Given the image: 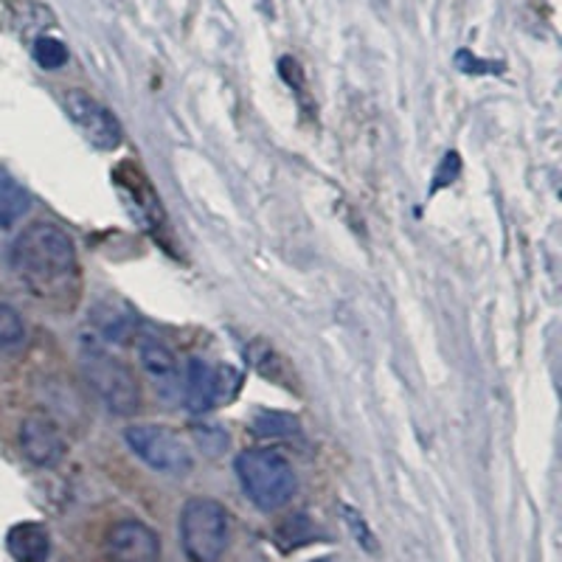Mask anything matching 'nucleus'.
Here are the masks:
<instances>
[{
    "label": "nucleus",
    "instance_id": "1",
    "mask_svg": "<svg viewBox=\"0 0 562 562\" xmlns=\"http://www.w3.org/2000/svg\"><path fill=\"white\" fill-rule=\"evenodd\" d=\"M12 268L34 295L65 301L79 290V256L74 239L54 223H32L12 245Z\"/></svg>",
    "mask_w": 562,
    "mask_h": 562
},
{
    "label": "nucleus",
    "instance_id": "2",
    "mask_svg": "<svg viewBox=\"0 0 562 562\" xmlns=\"http://www.w3.org/2000/svg\"><path fill=\"white\" fill-rule=\"evenodd\" d=\"M237 479L250 504L262 512H276L293 501L299 490L295 470L279 450L254 448L237 456Z\"/></svg>",
    "mask_w": 562,
    "mask_h": 562
},
{
    "label": "nucleus",
    "instance_id": "3",
    "mask_svg": "<svg viewBox=\"0 0 562 562\" xmlns=\"http://www.w3.org/2000/svg\"><path fill=\"white\" fill-rule=\"evenodd\" d=\"M178 535L189 562H220L231 546L228 509L214 498H189L180 509Z\"/></svg>",
    "mask_w": 562,
    "mask_h": 562
},
{
    "label": "nucleus",
    "instance_id": "4",
    "mask_svg": "<svg viewBox=\"0 0 562 562\" xmlns=\"http://www.w3.org/2000/svg\"><path fill=\"white\" fill-rule=\"evenodd\" d=\"M82 374L93 394L104 403V408L115 416H133L140 408V389L135 383L133 371L122 360L110 355L104 346L85 344L79 351Z\"/></svg>",
    "mask_w": 562,
    "mask_h": 562
},
{
    "label": "nucleus",
    "instance_id": "5",
    "mask_svg": "<svg viewBox=\"0 0 562 562\" xmlns=\"http://www.w3.org/2000/svg\"><path fill=\"white\" fill-rule=\"evenodd\" d=\"M127 448L138 456L149 470L164 475L192 473L194 459L186 441L167 425H130L124 430Z\"/></svg>",
    "mask_w": 562,
    "mask_h": 562
},
{
    "label": "nucleus",
    "instance_id": "6",
    "mask_svg": "<svg viewBox=\"0 0 562 562\" xmlns=\"http://www.w3.org/2000/svg\"><path fill=\"white\" fill-rule=\"evenodd\" d=\"M63 108L70 124L79 130V135L93 149H99V153H113V149L122 147V122L115 119L108 104L99 102L97 97H90L88 90H68L63 97Z\"/></svg>",
    "mask_w": 562,
    "mask_h": 562
},
{
    "label": "nucleus",
    "instance_id": "7",
    "mask_svg": "<svg viewBox=\"0 0 562 562\" xmlns=\"http://www.w3.org/2000/svg\"><path fill=\"white\" fill-rule=\"evenodd\" d=\"M237 378L234 369H214L205 360H189L186 369V389H183V403L192 414H205L223 400H228L237 389H228V380Z\"/></svg>",
    "mask_w": 562,
    "mask_h": 562
},
{
    "label": "nucleus",
    "instance_id": "8",
    "mask_svg": "<svg viewBox=\"0 0 562 562\" xmlns=\"http://www.w3.org/2000/svg\"><path fill=\"white\" fill-rule=\"evenodd\" d=\"M110 562H160V537L140 520H119L104 540Z\"/></svg>",
    "mask_w": 562,
    "mask_h": 562
},
{
    "label": "nucleus",
    "instance_id": "9",
    "mask_svg": "<svg viewBox=\"0 0 562 562\" xmlns=\"http://www.w3.org/2000/svg\"><path fill=\"white\" fill-rule=\"evenodd\" d=\"M20 453L34 467H54L65 456V439L52 416L29 414L20 422Z\"/></svg>",
    "mask_w": 562,
    "mask_h": 562
},
{
    "label": "nucleus",
    "instance_id": "10",
    "mask_svg": "<svg viewBox=\"0 0 562 562\" xmlns=\"http://www.w3.org/2000/svg\"><path fill=\"white\" fill-rule=\"evenodd\" d=\"M138 346V360L147 371V378L153 380L155 391L160 394V400H178L180 396V369H178V360L175 355L169 351L167 344H160L158 338H149V335H140L135 340Z\"/></svg>",
    "mask_w": 562,
    "mask_h": 562
},
{
    "label": "nucleus",
    "instance_id": "11",
    "mask_svg": "<svg viewBox=\"0 0 562 562\" xmlns=\"http://www.w3.org/2000/svg\"><path fill=\"white\" fill-rule=\"evenodd\" d=\"M9 554L14 562H48L52 537L43 524H18L7 537Z\"/></svg>",
    "mask_w": 562,
    "mask_h": 562
},
{
    "label": "nucleus",
    "instance_id": "12",
    "mask_svg": "<svg viewBox=\"0 0 562 562\" xmlns=\"http://www.w3.org/2000/svg\"><path fill=\"white\" fill-rule=\"evenodd\" d=\"M29 205H32V198H29L26 189L12 175L0 169V228L18 223L29 211Z\"/></svg>",
    "mask_w": 562,
    "mask_h": 562
},
{
    "label": "nucleus",
    "instance_id": "13",
    "mask_svg": "<svg viewBox=\"0 0 562 562\" xmlns=\"http://www.w3.org/2000/svg\"><path fill=\"white\" fill-rule=\"evenodd\" d=\"M26 344V321L12 304H0V351H12L23 349Z\"/></svg>",
    "mask_w": 562,
    "mask_h": 562
},
{
    "label": "nucleus",
    "instance_id": "14",
    "mask_svg": "<svg viewBox=\"0 0 562 562\" xmlns=\"http://www.w3.org/2000/svg\"><path fill=\"white\" fill-rule=\"evenodd\" d=\"M34 59H37L40 68L45 70H54V68H63L68 63V45L57 37H40L34 43Z\"/></svg>",
    "mask_w": 562,
    "mask_h": 562
},
{
    "label": "nucleus",
    "instance_id": "15",
    "mask_svg": "<svg viewBox=\"0 0 562 562\" xmlns=\"http://www.w3.org/2000/svg\"><path fill=\"white\" fill-rule=\"evenodd\" d=\"M299 430V419L290 414H259L256 416V434L259 436H290Z\"/></svg>",
    "mask_w": 562,
    "mask_h": 562
},
{
    "label": "nucleus",
    "instance_id": "16",
    "mask_svg": "<svg viewBox=\"0 0 562 562\" xmlns=\"http://www.w3.org/2000/svg\"><path fill=\"white\" fill-rule=\"evenodd\" d=\"M346 520H349V524L355 526V537H358V543H363L369 551L378 549V546H374V537L369 535V529H366V524H363V520H358V515H355V512L346 509Z\"/></svg>",
    "mask_w": 562,
    "mask_h": 562
},
{
    "label": "nucleus",
    "instance_id": "17",
    "mask_svg": "<svg viewBox=\"0 0 562 562\" xmlns=\"http://www.w3.org/2000/svg\"><path fill=\"white\" fill-rule=\"evenodd\" d=\"M313 562H333V560H313Z\"/></svg>",
    "mask_w": 562,
    "mask_h": 562
}]
</instances>
